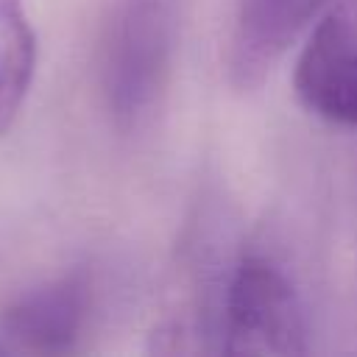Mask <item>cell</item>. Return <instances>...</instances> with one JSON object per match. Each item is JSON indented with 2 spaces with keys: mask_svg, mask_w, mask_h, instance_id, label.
I'll return each mask as SVG.
<instances>
[{
  "mask_svg": "<svg viewBox=\"0 0 357 357\" xmlns=\"http://www.w3.org/2000/svg\"><path fill=\"white\" fill-rule=\"evenodd\" d=\"M296 95L329 123L357 126V0H337L298 53Z\"/></svg>",
  "mask_w": 357,
  "mask_h": 357,
  "instance_id": "cell-3",
  "label": "cell"
},
{
  "mask_svg": "<svg viewBox=\"0 0 357 357\" xmlns=\"http://www.w3.org/2000/svg\"><path fill=\"white\" fill-rule=\"evenodd\" d=\"M329 0H237L226 73L237 92L257 89Z\"/></svg>",
  "mask_w": 357,
  "mask_h": 357,
  "instance_id": "cell-5",
  "label": "cell"
},
{
  "mask_svg": "<svg viewBox=\"0 0 357 357\" xmlns=\"http://www.w3.org/2000/svg\"><path fill=\"white\" fill-rule=\"evenodd\" d=\"M95 301L92 273L73 268L14 296L0 312V332L25 351L64 354L86 332Z\"/></svg>",
  "mask_w": 357,
  "mask_h": 357,
  "instance_id": "cell-4",
  "label": "cell"
},
{
  "mask_svg": "<svg viewBox=\"0 0 357 357\" xmlns=\"http://www.w3.org/2000/svg\"><path fill=\"white\" fill-rule=\"evenodd\" d=\"M223 340L229 354H304L307 318L290 276L265 254H243L223 298Z\"/></svg>",
  "mask_w": 357,
  "mask_h": 357,
  "instance_id": "cell-2",
  "label": "cell"
},
{
  "mask_svg": "<svg viewBox=\"0 0 357 357\" xmlns=\"http://www.w3.org/2000/svg\"><path fill=\"white\" fill-rule=\"evenodd\" d=\"M187 0H109L100 28L98 75L106 112L120 134L145 128L173 81Z\"/></svg>",
  "mask_w": 357,
  "mask_h": 357,
  "instance_id": "cell-1",
  "label": "cell"
},
{
  "mask_svg": "<svg viewBox=\"0 0 357 357\" xmlns=\"http://www.w3.org/2000/svg\"><path fill=\"white\" fill-rule=\"evenodd\" d=\"M36 70V33L25 0H0V134L17 120Z\"/></svg>",
  "mask_w": 357,
  "mask_h": 357,
  "instance_id": "cell-6",
  "label": "cell"
}]
</instances>
